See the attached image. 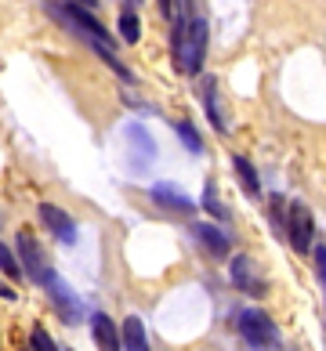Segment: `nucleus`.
Segmentation results:
<instances>
[{
    "instance_id": "nucleus-10",
    "label": "nucleus",
    "mask_w": 326,
    "mask_h": 351,
    "mask_svg": "<svg viewBox=\"0 0 326 351\" xmlns=\"http://www.w3.org/2000/svg\"><path fill=\"white\" fill-rule=\"evenodd\" d=\"M149 196L160 203L163 210H174V214H192V210H196V203H192L181 189H174L171 181H160V185H152Z\"/></svg>"
},
{
    "instance_id": "nucleus-11",
    "label": "nucleus",
    "mask_w": 326,
    "mask_h": 351,
    "mask_svg": "<svg viewBox=\"0 0 326 351\" xmlns=\"http://www.w3.org/2000/svg\"><path fill=\"white\" fill-rule=\"evenodd\" d=\"M124 134H127L130 145H135V156H138V160H135V171L149 167V163L156 160V141H152V134H149L141 123H127V131H124Z\"/></svg>"
},
{
    "instance_id": "nucleus-9",
    "label": "nucleus",
    "mask_w": 326,
    "mask_h": 351,
    "mask_svg": "<svg viewBox=\"0 0 326 351\" xmlns=\"http://www.w3.org/2000/svg\"><path fill=\"white\" fill-rule=\"evenodd\" d=\"M192 236H196V243H200L211 257H229V250H232L229 236H225V232H221L218 225H211V221H200V225H192Z\"/></svg>"
},
{
    "instance_id": "nucleus-20",
    "label": "nucleus",
    "mask_w": 326,
    "mask_h": 351,
    "mask_svg": "<svg viewBox=\"0 0 326 351\" xmlns=\"http://www.w3.org/2000/svg\"><path fill=\"white\" fill-rule=\"evenodd\" d=\"M312 257H316V276H319V286L326 282V246L319 239V246H312Z\"/></svg>"
},
{
    "instance_id": "nucleus-1",
    "label": "nucleus",
    "mask_w": 326,
    "mask_h": 351,
    "mask_svg": "<svg viewBox=\"0 0 326 351\" xmlns=\"http://www.w3.org/2000/svg\"><path fill=\"white\" fill-rule=\"evenodd\" d=\"M44 8H47V15L55 19V22H62L65 29H69L80 44H87L95 55L106 62V66L120 76V80H135V73H130L120 58L113 55V44H116V36H109V29L102 25L98 19H95V11H87V8H80V4H73V0H44Z\"/></svg>"
},
{
    "instance_id": "nucleus-6",
    "label": "nucleus",
    "mask_w": 326,
    "mask_h": 351,
    "mask_svg": "<svg viewBox=\"0 0 326 351\" xmlns=\"http://www.w3.org/2000/svg\"><path fill=\"white\" fill-rule=\"evenodd\" d=\"M44 290L51 293V304H55V311L62 315V322H69V326H76V322L84 319V304H80V297H76L73 290H69V282L65 279H51Z\"/></svg>"
},
{
    "instance_id": "nucleus-14",
    "label": "nucleus",
    "mask_w": 326,
    "mask_h": 351,
    "mask_svg": "<svg viewBox=\"0 0 326 351\" xmlns=\"http://www.w3.org/2000/svg\"><path fill=\"white\" fill-rule=\"evenodd\" d=\"M232 167H236V174H240L243 189H246V196H261V181H257L254 163L246 160V156H232Z\"/></svg>"
},
{
    "instance_id": "nucleus-19",
    "label": "nucleus",
    "mask_w": 326,
    "mask_h": 351,
    "mask_svg": "<svg viewBox=\"0 0 326 351\" xmlns=\"http://www.w3.org/2000/svg\"><path fill=\"white\" fill-rule=\"evenodd\" d=\"M33 348H36V351H58V344L47 337L44 326H33Z\"/></svg>"
},
{
    "instance_id": "nucleus-8",
    "label": "nucleus",
    "mask_w": 326,
    "mask_h": 351,
    "mask_svg": "<svg viewBox=\"0 0 326 351\" xmlns=\"http://www.w3.org/2000/svg\"><path fill=\"white\" fill-rule=\"evenodd\" d=\"M200 101L207 109V120L214 123V131L225 134L229 131V116H225V109H221V95H218V80H214V76H200Z\"/></svg>"
},
{
    "instance_id": "nucleus-17",
    "label": "nucleus",
    "mask_w": 326,
    "mask_h": 351,
    "mask_svg": "<svg viewBox=\"0 0 326 351\" xmlns=\"http://www.w3.org/2000/svg\"><path fill=\"white\" fill-rule=\"evenodd\" d=\"M203 210H211L218 221H229V210L218 203V192H214V185H207V189H203Z\"/></svg>"
},
{
    "instance_id": "nucleus-22",
    "label": "nucleus",
    "mask_w": 326,
    "mask_h": 351,
    "mask_svg": "<svg viewBox=\"0 0 326 351\" xmlns=\"http://www.w3.org/2000/svg\"><path fill=\"white\" fill-rule=\"evenodd\" d=\"M73 4H80V8H87V11H91V8H98V0H73Z\"/></svg>"
},
{
    "instance_id": "nucleus-7",
    "label": "nucleus",
    "mask_w": 326,
    "mask_h": 351,
    "mask_svg": "<svg viewBox=\"0 0 326 351\" xmlns=\"http://www.w3.org/2000/svg\"><path fill=\"white\" fill-rule=\"evenodd\" d=\"M40 221L47 225V232L55 236L58 243H65V246H73L76 243V221L62 210V206H55V203H40Z\"/></svg>"
},
{
    "instance_id": "nucleus-21",
    "label": "nucleus",
    "mask_w": 326,
    "mask_h": 351,
    "mask_svg": "<svg viewBox=\"0 0 326 351\" xmlns=\"http://www.w3.org/2000/svg\"><path fill=\"white\" fill-rule=\"evenodd\" d=\"M0 297H8V301H15V290H11V286H4V282H0Z\"/></svg>"
},
{
    "instance_id": "nucleus-4",
    "label": "nucleus",
    "mask_w": 326,
    "mask_h": 351,
    "mask_svg": "<svg viewBox=\"0 0 326 351\" xmlns=\"http://www.w3.org/2000/svg\"><path fill=\"white\" fill-rule=\"evenodd\" d=\"M283 236L290 239V246L297 254L312 250V239H316V217L305 203H290L286 206V221H283Z\"/></svg>"
},
{
    "instance_id": "nucleus-15",
    "label": "nucleus",
    "mask_w": 326,
    "mask_h": 351,
    "mask_svg": "<svg viewBox=\"0 0 326 351\" xmlns=\"http://www.w3.org/2000/svg\"><path fill=\"white\" fill-rule=\"evenodd\" d=\"M171 127H174V134L185 141V149H189L192 156H200V152H203V138H200V131H196L189 120H174Z\"/></svg>"
},
{
    "instance_id": "nucleus-12",
    "label": "nucleus",
    "mask_w": 326,
    "mask_h": 351,
    "mask_svg": "<svg viewBox=\"0 0 326 351\" xmlns=\"http://www.w3.org/2000/svg\"><path fill=\"white\" fill-rule=\"evenodd\" d=\"M91 333H95L98 351H124L120 333H116V322L106 315V311H95V315H91Z\"/></svg>"
},
{
    "instance_id": "nucleus-3",
    "label": "nucleus",
    "mask_w": 326,
    "mask_h": 351,
    "mask_svg": "<svg viewBox=\"0 0 326 351\" xmlns=\"http://www.w3.org/2000/svg\"><path fill=\"white\" fill-rule=\"evenodd\" d=\"M19 268L30 276V282L36 286H47L51 279H55V268H51V257L44 254L40 239L33 236V232H19V254H15Z\"/></svg>"
},
{
    "instance_id": "nucleus-16",
    "label": "nucleus",
    "mask_w": 326,
    "mask_h": 351,
    "mask_svg": "<svg viewBox=\"0 0 326 351\" xmlns=\"http://www.w3.org/2000/svg\"><path fill=\"white\" fill-rule=\"evenodd\" d=\"M120 36L127 44H135L138 36H141V22H138V11L135 8H124L120 11Z\"/></svg>"
},
{
    "instance_id": "nucleus-5",
    "label": "nucleus",
    "mask_w": 326,
    "mask_h": 351,
    "mask_svg": "<svg viewBox=\"0 0 326 351\" xmlns=\"http://www.w3.org/2000/svg\"><path fill=\"white\" fill-rule=\"evenodd\" d=\"M229 279H232V286H236V290L251 293V297H261V293L268 290V286H265V276H261V268L254 265V257H246V254H236V257H232Z\"/></svg>"
},
{
    "instance_id": "nucleus-2",
    "label": "nucleus",
    "mask_w": 326,
    "mask_h": 351,
    "mask_svg": "<svg viewBox=\"0 0 326 351\" xmlns=\"http://www.w3.org/2000/svg\"><path fill=\"white\" fill-rule=\"evenodd\" d=\"M236 330H240V337L254 351L279 348V326L272 322L268 311H261V308H243L240 315H236Z\"/></svg>"
},
{
    "instance_id": "nucleus-18",
    "label": "nucleus",
    "mask_w": 326,
    "mask_h": 351,
    "mask_svg": "<svg viewBox=\"0 0 326 351\" xmlns=\"http://www.w3.org/2000/svg\"><path fill=\"white\" fill-rule=\"evenodd\" d=\"M0 271H4L8 279H19V276H22V268H19V261H15V254H11L4 243H0Z\"/></svg>"
},
{
    "instance_id": "nucleus-13",
    "label": "nucleus",
    "mask_w": 326,
    "mask_h": 351,
    "mask_svg": "<svg viewBox=\"0 0 326 351\" xmlns=\"http://www.w3.org/2000/svg\"><path fill=\"white\" fill-rule=\"evenodd\" d=\"M120 348L124 351H149V333H145V322H141L138 315H127L124 319Z\"/></svg>"
}]
</instances>
